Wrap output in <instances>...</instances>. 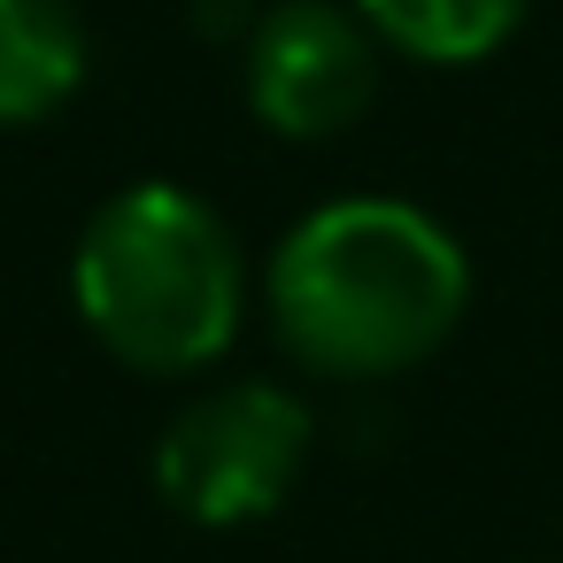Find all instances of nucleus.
Instances as JSON below:
<instances>
[{"instance_id": "obj_1", "label": "nucleus", "mask_w": 563, "mask_h": 563, "mask_svg": "<svg viewBox=\"0 0 563 563\" xmlns=\"http://www.w3.org/2000/svg\"><path fill=\"white\" fill-rule=\"evenodd\" d=\"M471 309V263L417 201H324L271 255V324L317 378H394Z\"/></svg>"}, {"instance_id": "obj_2", "label": "nucleus", "mask_w": 563, "mask_h": 563, "mask_svg": "<svg viewBox=\"0 0 563 563\" xmlns=\"http://www.w3.org/2000/svg\"><path fill=\"white\" fill-rule=\"evenodd\" d=\"M70 294L86 332L117 363L147 378H186L240 340L247 263L232 224L201 194L147 178L93 209L70 255Z\"/></svg>"}, {"instance_id": "obj_3", "label": "nucleus", "mask_w": 563, "mask_h": 563, "mask_svg": "<svg viewBox=\"0 0 563 563\" xmlns=\"http://www.w3.org/2000/svg\"><path fill=\"white\" fill-rule=\"evenodd\" d=\"M309 463V409L271 378L194 394L155 440V486L194 525H255L271 517Z\"/></svg>"}, {"instance_id": "obj_4", "label": "nucleus", "mask_w": 563, "mask_h": 563, "mask_svg": "<svg viewBox=\"0 0 563 563\" xmlns=\"http://www.w3.org/2000/svg\"><path fill=\"white\" fill-rule=\"evenodd\" d=\"M378 101V40L355 9L278 0L247 32V109L278 140H332Z\"/></svg>"}, {"instance_id": "obj_5", "label": "nucleus", "mask_w": 563, "mask_h": 563, "mask_svg": "<svg viewBox=\"0 0 563 563\" xmlns=\"http://www.w3.org/2000/svg\"><path fill=\"white\" fill-rule=\"evenodd\" d=\"M86 86V24L70 0H0V124H40Z\"/></svg>"}, {"instance_id": "obj_6", "label": "nucleus", "mask_w": 563, "mask_h": 563, "mask_svg": "<svg viewBox=\"0 0 563 563\" xmlns=\"http://www.w3.org/2000/svg\"><path fill=\"white\" fill-rule=\"evenodd\" d=\"M355 16L371 24L378 47L455 70V63L494 55L525 24V0H355Z\"/></svg>"}]
</instances>
